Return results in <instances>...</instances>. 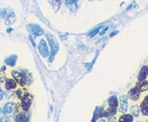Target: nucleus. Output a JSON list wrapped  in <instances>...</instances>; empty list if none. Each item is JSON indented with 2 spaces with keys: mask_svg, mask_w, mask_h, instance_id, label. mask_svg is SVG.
<instances>
[{
  "mask_svg": "<svg viewBox=\"0 0 148 122\" xmlns=\"http://www.w3.org/2000/svg\"><path fill=\"white\" fill-rule=\"evenodd\" d=\"M146 122H148V120H147V121H146Z\"/></svg>",
  "mask_w": 148,
  "mask_h": 122,
  "instance_id": "cd10ccee",
  "label": "nucleus"
},
{
  "mask_svg": "<svg viewBox=\"0 0 148 122\" xmlns=\"http://www.w3.org/2000/svg\"><path fill=\"white\" fill-rule=\"evenodd\" d=\"M12 75L14 76V78H15L16 81L19 84H20L21 85H24V84L26 83V77L22 73H20V71H12Z\"/></svg>",
  "mask_w": 148,
  "mask_h": 122,
  "instance_id": "423d86ee",
  "label": "nucleus"
},
{
  "mask_svg": "<svg viewBox=\"0 0 148 122\" xmlns=\"http://www.w3.org/2000/svg\"><path fill=\"white\" fill-rule=\"evenodd\" d=\"M147 75H148V67L147 66H143V67H142V69H141L139 74L138 79H139V80H140V81H143V80H144L147 78Z\"/></svg>",
  "mask_w": 148,
  "mask_h": 122,
  "instance_id": "9d476101",
  "label": "nucleus"
},
{
  "mask_svg": "<svg viewBox=\"0 0 148 122\" xmlns=\"http://www.w3.org/2000/svg\"><path fill=\"white\" fill-rule=\"evenodd\" d=\"M136 88L139 92H144L148 90V81H142L136 85Z\"/></svg>",
  "mask_w": 148,
  "mask_h": 122,
  "instance_id": "f8f14e48",
  "label": "nucleus"
},
{
  "mask_svg": "<svg viewBox=\"0 0 148 122\" xmlns=\"http://www.w3.org/2000/svg\"><path fill=\"white\" fill-rule=\"evenodd\" d=\"M102 29L101 30V28H100V32H99V33H100V35H103L105 32L107 31V29H108V27H103V28H101Z\"/></svg>",
  "mask_w": 148,
  "mask_h": 122,
  "instance_id": "aec40b11",
  "label": "nucleus"
},
{
  "mask_svg": "<svg viewBox=\"0 0 148 122\" xmlns=\"http://www.w3.org/2000/svg\"><path fill=\"white\" fill-rule=\"evenodd\" d=\"M16 87V83L13 80H7L6 82V88L7 89H13Z\"/></svg>",
  "mask_w": 148,
  "mask_h": 122,
  "instance_id": "f3484780",
  "label": "nucleus"
},
{
  "mask_svg": "<svg viewBox=\"0 0 148 122\" xmlns=\"http://www.w3.org/2000/svg\"><path fill=\"white\" fill-rule=\"evenodd\" d=\"M39 51H40V55L44 57H47L48 55V45L44 40H40V44H39Z\"/></svg>",
  "mask_w": 148,
  "mask_h": 122,
  "instance_id": "7ed1b4c3",
  "label": "nucleus"
},
{
  "mask_svg": "<svg viewBox=\"0 0 148 122\" xmlns=\"http://www.w3.org/2000/svg\"><path fill=\"white\" fill-rule=\"evenodd\" d=\"M32 102V96L31 95H25L22 98V107L24 110H28L29 107L31 106Z\"/></svg>",
  "mask_w": 148,
  "mask_h": 122,
  "instance_id": "20e7f679",
  "label": "nucleus"
},
{
  "mask_svg": "<svg viewBox=\"0 0 148 122\" xmlns=\"http://www.w3.org/2000/svg\"><path fill=\"white\" fill-rule=\"evenodd\" d=\"M16 21V16L13 12H10L8 14L7 18V20H6V24L7 25H11L15 23Z\"/></svg>",
  "mask_w": 148,
  "mask_h": 122,
  "instance_id": "4468645a",
  "label": "nucleus"
},
{
  "mask_svg": "<svg viewBox=\"0 0 148 122\" xmlns=\"http://www.w3.org/2000/svg\"><path fill=\"white\" fill-rule=\"evenodd\" d=\"M99 122H106V121H105V120H103V119H102V120H100V121H99Z\"/></svg>",
  "mask_w": 148,
  "mask_h": 122,
  "instance_id": "bb28decb",
  "label": "nucleus"
},
{
  "mask_svg": "<svg viewBox=\"0 0 148 122\" xmlns=\"http://www.w3.org/2000/svg\"><path fill=\"white\" fill-rule=\"evenodd\" d=\"M116 109H112V108H109L107 110L105 111V113H103L105 117H109V116H114V115H115L116 113Z\"/></svg>",
  "mask_w": 148,
  "mask_h": 122,
  "instance_id": "6ab92c4d",
  "label": "nucleus"
},
{
  "mask_svg": "<svg viewBox=\"0 0 148 122\" xmlns=\"http://www.w3.org/2000/svg\"><path fill=\"white\" fill-rule=\"evenodd\" d=\"M130 112L134 117H139V113H140V109L138 105H133L130 109Z\"/></svg>",
  "mask_w": 148,
  "mask_h": 122,
  "instance_id": "a211bd4d",
  "label": "nucleus"
},
{
  "mask_svg": "<svg viewBox=\"0 0 148 122\" xmlns=\"http://www.w3.org/2000/svg\"><path fill=\"white\" fill-rule=\"evenodd\" d=\"M108 122H116V121H115V119L114 118H110Z\"/></svg>",
  "mask_w": 148,
  "mask_h": 122,
  "instance_id": "393cba45",
  "label": "nucleus"
},
{
  "mask_svg": "<svg viewBox=\"0 0 148 122\" xmlns=\"http://www.w3.org/2000/svg\"><path fill=\"white\" fill-rule=\"evenodd\" d=\"M28 28H29L31 32H32L34 36H41V35L43 34V30H42L40 26L37 25V24H36V25H35V24H31V25H29Z\"/></svg>",
  "mask_w": 148,
  "mask_h": 122,
  "instance_id": "0eeeda50",
  "label": "nucleus"
},
{
  "mask_svg": "<svg viewBox=\"0 0 148 122\" xmlns=\"http://www.w3.org/2000/svg\"><path fill=\"white\" fill-rule=\"evenodd\" d=\"M141 110L143 114L145 116H148V95L143 100V101L141 104Z\"/></svg>",
  "mask_w": 148,
  "mask_h": 122,
  "instance_id": "1a4fd4ad",
  "label": "nucleus"
},
{
  "mask_svg": "<svg viewBox=\"0 0 148 122\" xmlns=\"http://www.w3.org/2000/svg\"><path fill=\"white\" fill-rule=\"evenodd\" d=\"M16 110H17V105L15 103H7L4 106L3 112L7 117H10L16 113Z\"/></svg>",
  "mask_w": 148,
  "mask_h": 122,
  "instance_id": "f03ea898",
  "label": "nucleus"
},
{
  "mask_svg": "<svg viewBox=\"0 0 148 122\" xmlns=\"http://www.w3.org/2000/svg\"><path fill=\"white\" fill-rule=\"evenodd\" d=\"M2 98H3V92H2V89L0 88V100H2Z\"/></svg>",
  "mask_w": 148,
  "mask_h": 122,
  "instance_id": "b1692460",
  "label": "nucleus"
},
{
  "mask_svg": "<svg viewBox=\"0 0 148 122\" xmlns=\"http://www.w3.org/2000/svg\"><path fill=\"white\" fill-rule=\"evenodd\" d=\"M127 100H128V96H121L120 97V109L119 110L122 113H126L128 109V102H127Z\"/></svg>",
  "mask_w": 148,
  "mask_h": 122,
  "instance_id": "39448f33",
  "label": "nucleus"
},
{
  "mask_svg": "<svg viewBox=\"0 0 148 122\" xmlns=\"http://www.w3.org/2000/svg\"><path fill=\"white\" fill-rule=\"evenodd\" d=\"M101 115H103V113H102V108L97 107L96 109V110H95V112H94V113H93V117L92 122L96 121V120H97V119L99 118Z\"/></svg>",
  "mask_w": 148,
  "mask_h": 122,
  "instance_id": "ddd939ff",
  "label": "nucleus"
},
{
  "mask_svg": "<svg viewBox=\"0 0 148 122\" xmlns=\"http://www.w3.org/2000/svg\"><path fill=\"white\" fill-rule=\"evenodd\" d=\"M139 96H140V92L138 90L136 87L133 88L129 91L128 97L132 100H137L139 98Z\"/></svg>",
  "mask_w": 148,
  "mask_h": 122,
  "instance_id": "6e6552de",
  "label": "nucleus"
},
{
  "mask_svg": "<svg viewBox=\"0 0 148 122\" xmlns=\"http://www.w3.org/2000/svg\"><path fill=\"white\" fill-rule=\"evenodd\" d=\"M19 122H21V121H19Z\"/></svg>",
  "mask_w": 148,
  "mask_h": 122,
  "instance_id": "c85d7f7f",
  "label": "nucleus"
},
{
  "mask_svg": "<svg viewBox=\"0 0 148 122\" xmlns=\"http://www.w3.org/2000/svg\"><path fill=\"white\" fill-rule=\"evenodd\" d=\"M16 59H17V56L16 55H11L7 57L6 60H5V63H7V65H10V66H14L16 64Z\"/></svg>",
  "mask_w": 148,
  "mask_h": 122,
  "instance_id": "2eb2a0df",
  "label": "nucleus"
},
{
  "mask_svg": "<svg viewBox=\"0 0 148 122\" xmlns=\"http://www.w3.org/2000/svg\"><path fill=\"white\" fill-rule=\"evenodd\" d=\"M133 117L130 114L122 115L119 119V122H132Z\"/></svg>",
  "mask_w": 148,
  "mask_h": 122,
  "instance_id": "dca6fc26",
  "label": "nucleus"
},
{
  "mask_svg": "<svg viewBox=\"0 0 148 122\" xmlns=\"http://www.w3.org/2000/svg\"><path fill=\"white\" fill-rule=\"evenodd\" d=\"M3 109H0V121L2 120V119L3 118Z\"/></svg>",
  "mask_w": 148,
  "mask_h": 122,
  "instance_id": "4be33fe9",
  "label": "nucleus"
},
{
  "mask_svg": "<svg viewBox=\"0 0 148 122\" xmlns=\"http://www.w3.org/2000/svg\"><path fill=\"white\" fill-rule=\"evenodd\" d=\"M117 33H118V31H116V32H114V33H112V34H110V37H113V36H114L115 34H117Z\"/></svg>",
  "mask_w": 148,
  "mask_h": 122,
  "instance_id": "a878e982",
  "label": "nucleus"
},
{
  "mask_svg": "<svg viewBox=\"0 0 148 122\" xmlns=\"http://www.w3.org/2000/svg\"><path fill=\"white\" fill-rule=\"evenodd\" d=\"M108 103L109 105L110 108H112V109H116L117 107H118V100L117 96H111V97L108 100Z\"/></svg>",
  "mask_w": 148,
  "mask_h": 122,
  "instance_id": "9b49d317",
  "label": "nucleus"
},
{
  "mask_svg": "<svg viewBox=\"0 0 148 122\" xmlns=\"http://www.w3.org/2000/svg\"><path fill=\"white\" fill-rule=\"evenodd\" d=\"M47 37H48V43H49L51 48H52V54H51V59H50V60L52 61L57 51H58V49H59V45H58V43L55 40V39L53 38V36H51V35H47Z\"/></svg>",
  "mask_w": 148,
  "mask_h": 122,
  "instance_id": "f257e3e1",
  "label": "nucleus"
},
{
  "mask_svg": "<svg viewBox=\"0 0 148 122\" xmlns=\"http://www.w3.org/2000/svg\"><path fill=\"white\" fill-rule=\"evenodd\" d=\"M99 31H100V28H97L96 30H94V31H93V32L89 36H90V37H92L93 36H95V35H96L97 33L99 32Z\"/></svg>",
  "mask_w": 148,
  "mask_h": 122,
  "instance_id": "412c9836",
  "label": "nucleus"
},
{
  "mask_svg": "<svg viewBox=\"0 0 148 122\" xmlns=\"http://www.w3.org/2000/svg\"><path fill=\"white\" fill-rule=\"evenodd\" d=\"M0 122H9V120H8V118L7 117H4L0 121Z\"/></svg>",
  "mask_w": 148,
  "mask_h": 122,
  "instance_id": "5701e85b",
  "label": "nucleus"
}]
</instances>
